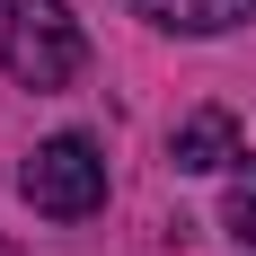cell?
<instances>
[{"instance_id":"1","label":"cell","mask_w":256,"mask_h":256,"mask_svg":"<svg viewBox=\"0 0 256 256\" xmlns=\"http://www.w3.org/2000/svg\"><path fill=\"white\" fill-rule=\"evenodd\" d=\"M80 62H88V36L62 0H0V71L18 88H71Z\"/></svg>"},{"instance_id":"4","label":"cell","mask_w":256,"mask_h":256,"mask_svg":"<svg viewBox=\"0 0 256 256\" xmlns=\"http://www.w3.org/2000/svg\"><path fill=\"white\" fill-rule=\"evenodd\" d=\"M150 26H177V36H221V26L256 18V0H132Z\"/></svg>"},{"instance_id":"5","label":"cell","mask_w":256,"mask_h":256,"mask_svg":"<svg viewBox=\"0 0 256 256\" xmlns=\"http://www.w3.org/2000/svg\"><path fill=\"white\" fill-rule=\"evenodd\" d=\"M221 221H230L238 248H256V150L238 159V177H230V204H221Z\"/></svg>"},{"instance_id":"2","label":"cell","mask_w":256,"mask_h":256,"mask_svg":"<svg viewBox=\"0 0 256 256\" xmlns=\"http://www.w3.org/2000/svg\"><path fill=\"white\" fill-rule=\"evenodd\" d=\"M18 186H26V204L44 212V221H88L106 204V159H98L88 132H53L44 150L18 168Z\"/></svg>"},{"instance_id":"3","label":"cell","mask_w":256,"mask_h":256,"mask_svg":"<svg viewBox=\"0 0 256 256\" xmlns=\"http://www.w3.org/2000/svg\"><path fill=\"white\" fill-rule=\"evenodd\" d=\"M168 159H177L186 177H212V168H230V159H248V150H238V124L221 106H194V115L168 132Z\"/></svg>"}]
</instances>
